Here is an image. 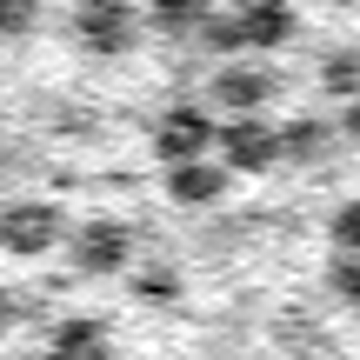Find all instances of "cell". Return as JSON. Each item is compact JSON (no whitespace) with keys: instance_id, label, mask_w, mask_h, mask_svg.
Masks as SVG:
<instances>
[{"instance_id":"1","label":"cell","mask_w":360,"mask_h":360,"mask_svg":"<svg viewBox=\"0 0 360 360\" xmlns=\"http://www.w3.org/2000/svg\"><path fill=\"white\" fill-rule=\"evenodd\" d=\"M240 34H247V40H260V47H274V40L294 34V13H287L281 0H254V7L240 13Z\"/></svg>"}]
</instances>
